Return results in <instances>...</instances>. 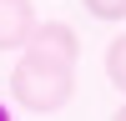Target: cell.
Segmentation results:
<instances>
[{"label": "cell", "mask_w": 126, "mask_h": 121, "mask_svg": "<svg viewBox=\"0 0 126 121\" xmlns=\"http://www.w3.org/2000/svg\"><path fill=\"white\" fill-rule=\"evenodd\" d=\"M10 96H15L25 111H35V116L61 111L71 96H76V66L25 50V56L15 60V71H10Z\"/></svg>", "instance_id": "1"}, {"label": "cell", "mask_w": 126, "mask_h": 121, "mask_svg": "<svg viewBox=\"0 0 126 121\" xmlns=\"http://www.w3.org/2000/svg\"><path fill=\"white\" fill-rule=\"evenodd\" d=\"M25 50L76 66V60H81V35H76V25H66V20H35V30H30Z\"/></svg>", "instance_id": "2"}, {"label": "cell", "mask_w": 126, "mask_h": 121, "mask_svg": "<svg viewBox=\"0 0 126 121\" xmlns=\"http://www.w3.org/2000/svg\"><path fill=\"white\" fill-rule=\"evenodd\" d=\"M35 30V5L30 0H0V50H25Z\"/></svg>", "instance_id": "3"}, {"label": "cell", "mask_w": 126, "mask_h": 121, "mask_svg": "<svg viewBox=\"0 0 126 121\" xmlns=\"http://www.w3.org/2000/svg\"><path fill=\"white\" fill-rule=\"evenodd\" d=\"M106 76H111L116 91H126V35H116L106 45Z\"/></svg>", "instance_id": "4"}, {"label": "cell", "mask_w": 126, "mask_h": 121, "mask_svg": "<svg viewBox=\"0 0 126 121\" xmlns=\"http://www.w3.org/2000/svg\"><path fill=\"white\" fill-rule=\"evenodd\" d=\"M91 20H126V0H81Z\"/></svg>", "instance_id": "5"}, {"label": "cell", "mask_w": 126, "mask_h": 121, "mask_svg": "<svg viewBox=\"0 0 126 121\" xmlns=\"http://www.w3.org/2000/svg\"><path fill=\"white\" fill-rule=\"evenodd\" d=\"M111 121H126V106H121V111H116V116H111Z\"/></svg>", "instance_id": "6"}, {"label": "cell", "mask_w": 126, "mask_h": 121, "mask_svg": "<svg viewBox=\"0 0 126 121\" xmlns=\"http://www.w3.org/2000/svg\"><path fill=\"white\" fill-rule=\"evenodd\" d=\"M0 121H10V111H5V106H0Z\"/></svg>", "instance_id": "7"}]
</instances>
